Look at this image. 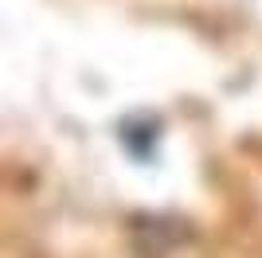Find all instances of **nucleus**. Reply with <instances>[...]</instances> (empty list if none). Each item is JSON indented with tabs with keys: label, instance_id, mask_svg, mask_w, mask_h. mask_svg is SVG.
Here are the masks:
<instances>
[]
</instances>
